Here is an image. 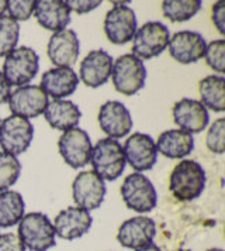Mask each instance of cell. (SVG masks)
Masks as SVG:
<instances>
[{
  "instance_id": "cell-31",
  "label": "cell",
  "mask_w": 225,
  "mask_h": 251,
  "mask_svg": "<svg viewBox=\"0 0 225 251\" xmlns=\"http://www.w3.org/2000/svg\"><path fill=\"white\" fill-rule=\"evenodd\" d=\"M225 119L220 117L210 126L207 136H205V146L214 154H223L225 150Z\"/></svg>"
},
{
  "instance_id": "cell-38",
  "label": "cell",
  "mask_w": 225,
  "mask_h": 251,
  "mask_svg": "<svg viewBox=\"0 0 225 251\" xmlns=\"http://www.w3.org/2000/svg\"><path fill=\"white\" fill-rule=\"evenodd\" d=\"M6 9H7V1H4V0H0V17L4 14Z\"/></svg>"
},
{
  "instance_id": "cell-37",
  "label": "cell",
  "mask_w": 225,
  "mask_h": 251,
  "mask_svg": "<svg viewBox=\"0 0 225 251\" xmlns=\"http://www.w3.org/2000/svg\"><path fill=\"white\" fill-rule=\"evenodd\" d=\"M135 251H162L160 247H158L157 244H154V243H151V244H148L145 247H142V249H139V250H135Z\"/></svg>"
},
{
  "instance_id": "cell-24",
  "label": "cell",
  "mask_w": 225,
  "mask_h": 251,
  "mask_svg": "<svg viewBox=\"0 0 225 251\" xmlns=\"http://www.w3.org/2000/svg\"><path fill=\"white\" fill-rule=\"evenodd\" d=\"M43 114L48 125L61 131H67L73 127H78L82 117L78 106L70 100H64V99H55L52 102H48Z\"/></svg>"
},
{
  "instance_id": "cell-2",
  "label": "cell",
  "mask_w": 225,
  "mask_h": 251,
  "mask_svg": "<svg viewBox=\"0 0 225 251\" xmlns=\"http://www.w3.org/2000/svg\"><path fill=\"white\" fill-rule=\"evenodd\" d=\"M17 236L25 249L31 251H48L56 244L54 225L45 213L31 212L19 222Z\"/></svg>"
},
{
  "instance_id": "cell-6",
  "label": "cell",
  "mask_w": 225,
  "mask_h": 251,
  "mask_svg": "<svg viewBox=\"0 0 225 251\" xmlns=\"http://www.w3.org/2000/svg\"><path fill=\"white\" fill-rule=\"evenodd\" d=\"M120 192L125 206L138 213H146L157 207V189L144 174L134 172L127 175L121 183Z\"/></svg>"
},
{
  "instance_id": "cell-7",
  "label": "cell",
  "mask_w": 225,
  "mask_h": 251,
  "mask_svg": "<svg viewBox=\"0 0 225 251\" xmlns=\"http://www.w3.org/2000/svg\"><path fill=\"white\" fill-rule=\"evenodd\" d=\"M112 4L114 6L106 13L103 22L104 34L112 44L123 46L134 38L138 30L136 16L134 10L127 6V1H112Z\"/></svg>"
},
{
  "instance_id": "cell-15",
  "label": "cell",
  "mask_w": 225,
  "mask_h": 251,
  "mask_svg": "<svg viewBox=\"0 0 225 251\" xmlns=\"http://www.w3.org/2000/svg\"><path fill=\"white\" fill-rule=\"evenodd\" d=\"M157 234V225L151 217L135 216L121 223L117 231V241L131 250H139L152 243Z\"/></svg>"
},
{
  "instance_id": "cell-35",
  "label": "cell",
  "mask_w": 225,
  "mask_h": 251,
  "mask_svg": "<svg viewBox=\"0 0 225 251\" xmlns=\"http://www.w3.org/2000/svg\"><path fill=\"white\" fill-rule=\"evenodd\" d=\"M213 23L217 27L218 33L225 34V3L217 1L213 6Z\"/></svg>"
},
{
  "instance_id": "cell-39",
  "label": "cell",
  "mask_w": 225,
  "mask_h": 251,
  "mask_svg": "<svg viewBox=\"0 0 225 251\" xmlns=\"http://www.w3.org/2000/svg\"><path fill=\"white\" fill-rule=\"evenodd\" d=\"M207 251H224L223 249H210V250H207Z\"/></svg>"
},
{
  "instance_id": "cell-29",
  "label": "cell",
  "mask_w": 225,
  "mask_h": 251,
  "mask_svg": "<svg viewBox=\"0 0 225 251\" xmlns=\"http://www.w3.org/2000/svg\"><path fill=\"white\" fill-rule=\"evenodd\" d=\"M22 172V164L17 157L0 151V192L7 191L17 182Z\"/></svg>"
},
{
  "instance_id": "cell-19",
  "label": "cell",
  "mask_w": 225,
  "mask_h": 251,
  "mask_svg": "<svg viewBox=\"0 0 225 251\" xmlns=\"http://www.w3.org/2000/svg\"><path fill=\"white\" fill-rule=\"evenodd\" d=\"M112 71V55L104 50H93L82 59L79 67V78L89 88H99L110 79Z\"/></svg>"
},
{
  "instance_id": "cell-13",
  "label": "cell",
  "mask_w": 225,
  "mask_h": 251,
  "mask_svg": "<svg viewBox=\"0 0 225 251\" xmlns=\"http://www.w3.org/2000/svg\"><path fill=\"white\" fill-rule=\"evenodd\" d=\"M7 103L14 116L30 120L44 113L48 104V96L37 85H24L11 92Z\"/></svg>"
},
{
  "instance_id": "cell-22",
  "label": "cell",
  "mask_w": 225,
  "mask_h": 251,
  "mask_svg": "<svg viewBox=\"0 0 225 251\" xmlns=\"http://www.w3.org/2000/svg\"><path fill=\"white\" fill-rule=\"evenodd\" d=\"M34 17L38 24L49 31L65 30L70 23V12L62 0H38L35 1Z\"/></svg>"
},
{
  "instance_id": "cell-23",
  "label": "cell",
  "mask_w": 225,
  "mask_h": 251,
  "mask_svg": "<svg viewBox=\"0 0 225 251\" xmlns=\"http://www.w3.org/2000/svg\"><path fill=\"white\" fill-rule=\"evenodd\" d=\"M157 151L170 160H180L189 155L194 149V138L191 134L180 130L172 128L160 133L158 137Z\"/></svg>"
},
{
  "instance_id": "cell-20",
  "label": "cell",
  "mask_w": 225,
  "mask_h": 251,
  "mask_svg": "<svg viewBox=\"0 0 225 251\" xmlns=\"http://www.w3.org/2000/svg\"><path fill=\"white\" fill-rule=\"evenodd\" d=\"M173 122L179 126L180 130L194 134L202 131L208 125V112L199 100L183 98L172 107Z\"/></svg>"
},
{
  "instance_id": "cell-18",
  "label": "cell",
  "mask_w": 225,
  "mask_h": 251,
  "mask_svg": "<svg viewBox=\"0 0 225 251\" xmlns=\"http://www.w3.org/2000/svg\"><path fill=\"white\" fill-rule=\"evenodd\" d=\"M55 234L61 239L72 241L85 236L93 225V217L85 209L78 206H69L61 210L54 219Z\"/></svg>"
},
{
  "instance_id": "cell-21",
  "label": "cell",
  "mask_w": 225,
  "mask_h": 251,
  "mask_svg": "<svg viewBox=\"0 0 225 251\" xmlns=\"http://www.w3.org/2000/svg\"><path fill=\"white\" fill-rule=\"evenodd\" d=\"M79 83L78 74L72 68H51L45 71L41 78V89L55 99H64L76 91Z\"/></svg>"
},
{
  "instance_id": "cell-10",
  "label": "cell",
  "mask_w": 225,
  "mask_h": 251,
  "mask_svg": "<svg viewBox=\"0 0 225 251\" xmlns=\"http://www.w3.org/2000/svg\"><path fill=\"white\" fill-rule=\"evenodd\" d=\"M91 149L93 146L89 134L79 127L64 131L58 140V150L61 157L73 170L83 168L89 164Z\"/></svg>"
},
{
  "instance_id": "cell-16",
  "label": "cell",
  "mask_w": 225,
  "mask_h": 251,
  "mask_svg": "<svg viewBox=\"0 0 225 251\" xmlns=\"http://www.w3.org/2000/svg\"><path fill=\"white\" fill-rule=\"evenodd\" d=\"M205 40L200 33L183 30L169 38V54L179 64H193L204 57Z\"/></svg>"
},
{
  "instance_id": "cell-11",
  "label": "cell",
  "mask_w": 225,
  "mask_h": 251,
  "mask_svg": "<svg viewBox=\"0 0 225 251\" xmlns=\"http://www.w3.org/2000/svg\"><path fill=\"white\" fill-rule=\"evenodd\" d=\"M106 196V185L93 171H82L72 182V198L80 209L94 210L100 207Z\"/></svg>"
},
{
  "instance_id": "cell-8",
  "label": "cell",
  "mask_w": 225,
  "mask_h": 251,
  "mask_svg": "<svg viewBox=\"0 0 225 251\" xmlns=\"http://www.w3.org/2000/svg\"><path fill=\"white\" fill-rule=\"evenodd\" d=\"M169 28L160 22H148L142 24L133 41V54L139 59H151L160 55L169 44Z\"/></svg>"
},
{
  "instance_id": "cell-36",
  "label": "cell",
  "mask_w": 225,
  "mask_h": 251,
  "mask_svg": "<svg viewBox=\"0 0 225 251\" xmlns=\"http://www.w3.org/2000/svg\"><path fill=\"white\" fill-rule=\"evenodd\" d=\"M10 93V85L6 82L3 74L0 72V104H3V103H6L9 100Z\"/></svg>"
},
{
  "instance_id": "cell-26",
  "label": "cell",
  "mask_w": 225,
  "mask_h": 251,
  "mask_svg": "<svg viewBox=\"0 0 225 251\" xmlns=\"http://www.w3.org/2000/svg\"><path fill=\"white\" fill-rule=\"evenodd\" d=\"M25 203L16 191L0 192V227H11L17 225L24 216Z\"/></svg>"
},
{
  "instance_id": "cell-12",
  "label": "cell",
  "mask_w": 225,
  "mask_h": 251,
  "mask_svg": "<svg viewBox=\"0 0 225 251\" xmlns=\"http://www.w3.org/2000/svg\"><path fill=\"white\" fill-rule=\"evenodd\" d=\"M80 43L76 33L70 28L56 31L49 37L46 54L55 68H72L79 58Z\"/></svg>"
},
{
  "instance_id": "cell-34",
  "label": "cell",
  "mask_w": 225,
  "mask_h": 251,
  "mask_svg": "<svg viewBox=\"0 0 225 251\" xmlns=\"http://www.w3.org/2000/svg\"><path fill=\"white\" fill-rule=\"evenodd\" d=\"M0 251H25V247L16 233L0 234Z\"/></svg>"
},
{
  "instance_id": "cell-33",
  "label": "cell",
  "mask_w": 225,
  "mask_h": 251,
  "mask_svg": "<svg viewBox=\"0 0 225 251\" xmlns=\"http://www.w3.org/2000/svg\"><path fill=\"white\" fill-rule=\"evenodd\" d=\"M69 12L78 13V14H85L90 13L91 10L97 9L101 4L100 0H68L65 1Z\"/></svg>"
},
{
  "instance_id": "cell-9",
  "label": "cell",
  "mask_w": 225,
  "mask_h": 251,
  "mask_svg": "<svg viewBox=\"0 0 225 251\" xmlns=\"http://www.w3.org/2000/svg\"><path fill=\"white\" fill-rule=\"evenodd\" d=\"M34 138V127L28 119L11 114L0 122V147L14 157L25 152Z\"/></svg>"
},
{
  "instance_id": "cell-27",
  "label": "cell",
  "mask_w": 225,
  "mask_h": 251,
  "mask_svg": "<svg viewBox=\"0 0 225 251\" xmlns=\"http://www.w3.org/2000/svg\"><path fill=\"white\" fill-rule=\"evenodd\" d=\"M200 0H165L162 1L163 16L173 23H181L193 19L202 9Z\"/></svg>"
},
{
  "instance_id": "cell-4",
  "label": "cell",
  "mask_w": 225,
  "mask_h": 251,
  "mask_svg": "<svg viewBox=\"0 0 225 251\" xmlns=\"http://www.w3.org/2000/svg\"><path fill=\"white\" fill-rule=\"evenodd\" d=\"M112 79L114 89L125 95L133 96L141 91L145 85L146 68L142 59L134 54H124L112 62Z\"/></svg>"
},
{
  "instance_id": "cell-28",
  "label": "cell",
  "mask_w": 225,
  "mask_h": 251,
  "mask_svg": "<svg viewBox=\"0 0 225 251\" xmlns=\"http://www.w3.org/2000/svg\"><path fill=\"white\" fill-rule=\"evenodd\" d=\"M20 37V25L10 16L0 17V57L9 55L16 48Z\"/></svg>"
},
{
  "instance_id": "cell-5",
  "label": "cell",
  "mask_w": 225,
  "mask_h": 251,
  "mask_svg": "<svg viewBox=\"0 0 225 251\" xmlns=\"http://www.w3.org/2000/svg\"><path fill=\"white\" fill-rule=\"evenodd\" d=\"M40 69V57L30 47L14 48L3 62V76L9 85L24 86L37 76Z\"/></svg>"
},
{
  "instance_id": "cell-32",
  "label": "cell",
  "mask_w": 225,
  "mask_h": 251,
  "mask_svg": "<svg viewBox=\"0 0 225 251\" xmlns=\"http://www.w3.org/2000/svg\"><path fill=\"white\" fill-rule=\"evenodd\" d=\"M35 0H9L7 1V12L13 20L25 22L34 14Z\"/></svg>"
},
{
  "instance_id": "cell-1",
  "label": "cell",
  "mask_w": 225,
  "mask_h": 251,
  "mask_svg": "<svg viewBox=\"0 0 225 251\" xmlns=\"http://www.w3.org/2000/svg\"><path fill=\"white\" fill-rule=\"evenodd\" d=\"M205 171L194 160H183L172 170L169 191L180 202L197 199L205 188Z\"/></svg>"
},
{
  "instance_id": "cell-25",
  "label": "cell",
  "mask_w": 225,
  "mask_h": 251,
  "mask_svg": "<svg viewBox=\"0 0 225 251\" xmlns=\"http://www.w3.org/2000/svg\"><path fill=\"white\" fill-rule=\"evenodd\" d=\"M202 104L213 112L225 110V79L223 75H208L199 83Z\"/></svg>"
},
{
  "instance_id": "cell-17",
  "label": "cell",
  "mask_w": 225,
  "mask_h": 251,
  "mask_svg": "<svg viewBox=\"0 0 225 251\" xmlns=\"http://www.w3.org/2000/svg\"><path fill=\"white\" fill-rule=\"evenodd\" d=\"M99 126L109 138H121L133 128V117L130 110L118 100H109L100 106Z\"/></svg>"
},
{
  "instance_id": "cell-14",
  "label": "cell",
  "mask_w": 225,
  "mask_h": 251,
  "mask_svg": "<svg viewBox=\"0 0 225 251\" xmlns=\"http://www.w3.org/2000/svg\"><path fill=\"white\" fill-rule=\"evenodd\" d=\"M124 157L136 172L154 168L158 160L155 140L145 133H134L124 143Z\"/></svg>"
},
{
  "instance_id": "cell-3",
  "label": "cell",
  "mask_w": 225,
  "mask_h": 251,
  "mask_svg": "<svg viewBox=\"0 0 225 251\" xmlns=\"http://www.w3.org/2000/svg\"><path fill=\"white\" fill-rule=\"evenodd\" d=\"M90 164L103 181H115L125 170L123 146L114 138H101L91 149Z\"/></svg>"
},
{
  "instance_id": "cell-40",
  "label": "cell",
  "mask_w": 225,
  "mask_h": 251,
  "mask_svg": "<svg viewBox=\"0 0 225 251\" xmlns=\"http://www.w3.org/2000/svg\"><path fill=\"white\" fill-rule=\"evenodd\" d=\"M178 251H190V250H178Z\"/></svg>"
},
{
  "instance_id": "cell-30",
  "label": "cell",
  "mask_w": 225,
  "mask_h": 251,
  "mask_svg": "<svg viewBox=\"0 0 225 251\" xmlns=\"http://www.w3.org/2000/svg\"><path fill=\"white\" fill-rule=\"evenodd\" d=\"M205 62L214 72L223 75L225 71V40H214L205 46Z\"/></svg>"
}]
</instances>
